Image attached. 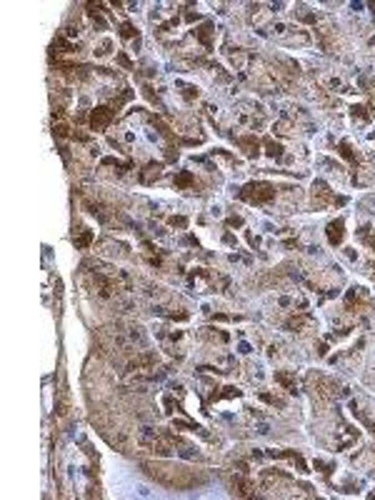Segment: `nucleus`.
<instances>
[{"mask_svg":"<svg viewBox=\"0 0 375 500\" xmlns=\"http://www.w3.org/2000/svg\"><path fill=\"white\" fill-rule=\"evenodd\" d=\"M313 203H315V208H325V205H330V203H335V195H333L330 188H328L325 183H320V180L313 185Z\"/></svg>","mask_w":375,"mask_h":500,"instance_id":"20e7f679","label":"nucleus"},{"mask_svg":"<svg viewBox=\"0 0 375 500\" xmlns=\"http://www.w3.org/2000/svg\"><path fill=\"white\" fill-rule=\"evenodd\" d=\"M275 380L280 383V385H285V390H295V380H293V375H285V373H275Z\"/></svg>","mask_w":375,"mask_h":500,"instance_id":"4468645a","label":"nucleus"},{"mask_svg":"<svg viewBox=\"0 0 375 500\" xmlns=\"http://www.w3.org/2000/svg\"><path fill=\"white\" fill-rule=\"evenodd\" d=\"M90 240H93V230L80 228V230H78V238H75V245H78V248H88V245H90Z\"/></svg>","mask_w":375,"mask_h":500,"instance_id":"9b49d317","label":"nucleus"},{"mask_svg":"<svg viewBox=\"0 0 375 500\" xmlns=\"http://www.w3.org/2000/svg\"><path fill=\"white\" fill-rule=\"evenodd\" d=\"M160 173H163V165H160V163H148L145 170L140 173V180H143V183H153V180L160 178Z\"/></svg>","mask_w":375,"mask_h":500,"instance_id":"1a4fd4ad","label":"nucleus"},{"mask_svg":"<svg viewBox=\"0 0 375 500\" xmlns=\"http://www.w3.org/2000/svg\"><path fill=\"white\" fill-rule=\"evenodd\" d=\"M265 148H268V155L270 158H280L283 155V148L278 145V143H273V140H265Z\"/></svg>","mask_w":375,"mask_h":500,"instance_id":"2eb2a0df","label":"nucleus"},{"mask_svg":"<svg viewBox=\"0 0 375 500\" xmlns=\"http://www.w3.org/2000/svg\"><path fill=\"white\" fill-rule=\"evenodd\" d=\"M193 35L200 40L205 48H213V35H215V30H213V25H210V23H205V25H200L198 30H193Z\"/></svg>","mask_w":375,"mask_h":500,"instance_id":"6e6552de","label":"nucleus"},{"mask_svg":"<svg viewBox=\"0 0 375 500\" xmlns=\"http://www.w3.org/2000/svg\"><path fill=\"white\" fill-rule=\"evenodd\" d=\"M233 495H240V498H248V495H253V490H255V485L250 483V480H245V478H233Z\"/></svg>","mask_w":375,"mask_h":500,"instance_id":"423d86ee","label":"nucleus"},{"mask_svg":"<svg viewBox=\"0 0 375 500\" xmlns=\"http://www.w3.org/2000/svg\"><path fill=\"white\" fill-rule=\"evenodd\" d=\"M113 118H116V110H110V108H95L93 110V115H90V128L93 130H105L110 123H113Z\"/></svg>","mask_w":375,"mask_h":500,"instance_id":"7ed1b4c3","label":"nucleus"},{"mask_svg":"<svg viewBox=\"0 0 375 500\" xmlns=\"http://www.w3.org/2000/svg\"><path fill=\"white\" fill-rule=\"evenodd\" d=\"M175 185H178V188H193V185H195V178H193V173L183 170L180 175H175Z\"/></svg>","mask_w":375,"mask_h":500,"instance_id":"9d476101","label":"nucleus"},{"mask_svg":"<svg viewBox=\"0 0 375 500\" xmlns=\"http://www.w3.org/2000/svg\"><path fill=\"white\" fill-rule=\"evenodd\" d=\"M308 320H310V315H290L288 323H285V328H290V330L295 328V330H298V328H303Z\"/></svg>","mask_w":375,"mask_h":500,"instance_id":"f8f14e48","label":"nucleus"},{"mask_svg":"<svg viewBox=\"0 0 375 500\" xmlns=\"http://www.w3.org/2000/svg\"><path fill=\"white\" fill-rule=\"evenodd\" d=\"M143 470L158 480L165 488H175V490H188L205 483V475L198 473L195 468H185V465H175V463H143Z\"/></svg>","mask_w":375,"mask_h":500,"instance_id":"f257e3e1","label":"nucleus"},{"mask_svg":"<svg viewBox=\"0 0 375 500\" xmlns=\"http://www.w3.org/2000/svg\"><path fill=\"white\" fill-rule=\"evenodd\" d=\"M53 133H55L58 138H68V135H70V125H68L65 120H58V123L53 125Z\"/></svg>","mask_w":375,"mask_h":500,"instance_id":"ddd939ff","label":"nucleus"},{"mask_svg":"<svg viewBox=\"0 0 375 500\" xmlns=\"http://www.w3.org/2000/svg\"><path fill=\"white\" fill-rule=\"evenodd\" d=\"M240 200H248L253 205H265L275 198V185L270 183H263V180H255V183H248L240 193H238Z\"/></svg>","mask_w":375,"mask_h":500,"instance_id":"f03ea898","label":"nucleus"},{"mask_svg":"<svg viewBox=\"0 0 375 500\" xmlns=\"http://www.w3.org/2000/svg\"><path fill=\"white\" fill-rule=\"evenodd\" d=\"M170 225H173V228H185V225H188V220L178 215V218H170Z\"/></svg>","mask_w":375,"mask_h":500,"instance_id":"f3484780","label":"nucleus"},{"mask_svg":"<svg viewBox=\"0 0 375 500\" xmlns=\"http://www.w3.org/2000/svg\"><path fill=\"white\" fill-rule=\"evenodd\" d=\"M120 35L128 40V38H133V35H135V28H133L130 23H123V25H120Z\"/></svg>","mask_w":375,"mask_h":500,"instance_id":"dca6fc26","label":"nucleus"},{"mask_svg":"<svg viewBox=\"0 0 375 500\" xmlns=\"http://www.w3.org/2000/svg\"><path fill=\"white\" fill-rule=\"evenodd\" d=\"M343 238H345V223H343V218L328 223V243L330 245H340Z\"/></svg>","mask_w":375,"mask_h":500,"instance_id":"39448f33","label":"nucleus"},{"mask_svg":"<svg viewBox=\"0 0 375 500\" xmlns=\"http://www.w3.org/2000/svg\"><path fill=\"white\" fill-rule=\"evenodd\" d=\"M235 143L243 148V153H245V155H250V158H255V155H258L260 143H258V138H255V135H245V138H238Z\"/></svg>","mask_w":375,"mask_h":500,"instance_id":"0eeeda50","label":"nucleus"}]
</instances>
